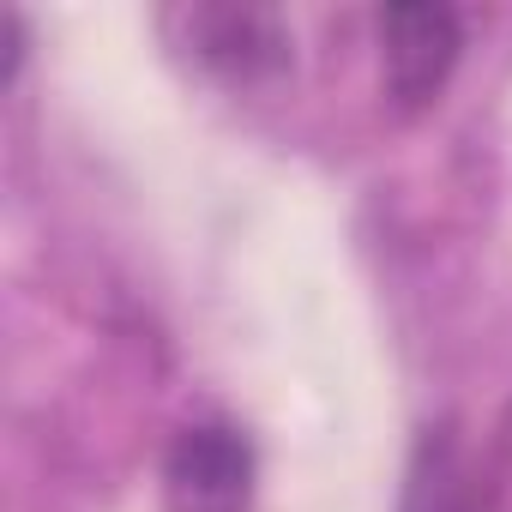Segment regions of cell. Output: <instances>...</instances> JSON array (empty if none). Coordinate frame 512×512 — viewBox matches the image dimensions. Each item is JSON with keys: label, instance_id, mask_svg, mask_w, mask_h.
Listing matches in <instances>:
<instances>
[{"label": "cell", "instance_id": "cell-1", "mask_svg": "<svg viewBox=\"0 0 512 512\" xmlns=\"http://www.w3.org/2000/svg\"><path fill=\"white\" fill-rule=\"evenodd\" d=\"M458 55H464V25L452 7L404 0V7L380 13V79L398 115L434 109L446 79L458 73Z\"/></svg>", "mask_w": 512, "mask_h": 512}, {"label": "cell", "instance_id": "cell-2", "mask_svg": "<svg viewBox=\"0 0 512 512\" xmlns=\"http://www.w3.org/2000/svg\"><path fill=\"white\" fill-rule=\"evenodd\" d=\"M175 43L229 85H272L290 73V25L266 7H175Z\"/></svg>", "mask_w": 512, "mask_h": 512}, {"label": "cell", "instance_id": "cell-4", "mask_svg": "<svg viewBox=\"0 0 512 512\" xmlns=\"http://www.w3.org/2000/svg\"><path fill=\"white\" fill-rule=\"evenodd\" d=\"M398 512H482L476 470H470V452L452 434V422L422 428L410 470H404V506Z\"/></svg>", "mask_w": 512, "mask_h": 512}, {"label": "cell", "instance_id": "cell-3", "mask_svg": "<svg viewBox=\"0 0 512 512\" xmlns=\"http://www.w3.org/2000/svg\"><path fill=\"white\" fill-rule=\"evenodd\" d=\"M163 500H169V512H247L253 446L223 422L181 428L163 458Z\"/></svg>", "mask_w": 512, "mask_h": 512}, {"label": "cell", "instance_id": "cell-5", "mask_svg": "<svg viewBox=\"0 0 512 512\" xmlns=\"http://www.w3.org/2000/svg\"><path fill=\"white\" fill-rule=\"evenodd\" d=\"M494 470H500V482L512 488V404H506L500 422H494Z\"/></svg>", "mask_w": 512, "mask_h": 512}]
</instances>
